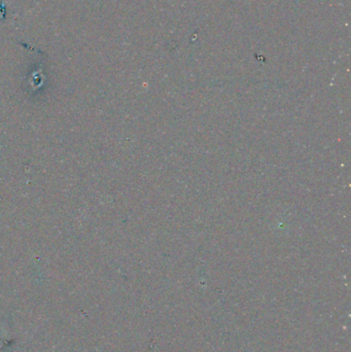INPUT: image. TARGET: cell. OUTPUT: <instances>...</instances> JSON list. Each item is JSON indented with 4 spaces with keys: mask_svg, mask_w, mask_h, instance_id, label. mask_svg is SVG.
<instances>
[]
</instances>
